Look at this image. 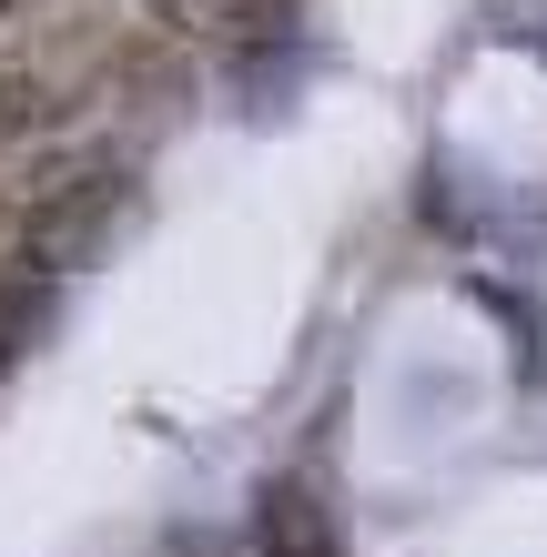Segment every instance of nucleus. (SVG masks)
Instances as JSON below:
<instances>
[{
  "instance_id": "4",
  "label": "nucleus",
  "mask_w": 547,
  "mask_h": 557,
  "mask_svg": "<svg viewBox=\"0 0 547 557\" xmlns=\"http://www.w3.org/2000/svg\"><path fill=\"white\" fill-rule=\"evenodd\" d=\"M41 324H51V274H30V264H0V375H11L21 355L41 345Z\"/></svg>"
},
{
  "instance_id": "2",
  "label": "nucleus",
  "mask_w": 547,
  "mask_h": 557,
  "mask_svg": "<svg viewBox=\"0 0 547 557\" xmlns=\"http://www.w3.org/2000/svg\"><path fill=\"white\" fill-rule=\"evenodd\" d=\"M82 82H91V41L41 51V61H0V143H21V133H41V122H61V112L82 102Z\"/></svg>"
},
{
  "instance_id": "5",
  "label": "nucleus",
  "mask_w": 547,
  "mask_h": 557,
  "mask_svg": "<svg viewBox=\"0 0 547 557\" xmlns=\"http://www.w3.org/2000/svg\"><path fill=\"white\" fill-rule=\"evenodd\" d=\"M274 0H152V21L163 30H244V21H264Z\"/></svg>"
},
{
  "instance_id": "3",
  "label": "nucleus",
  "mask_w": 547,
  "mask_h": 557,
  "mask_svg": "<svg viewBox=\"0 0 547 557\" xmlns=\"http://www.w3.org/2000/svg\"><path fill=\"white\" fill-rule=\"evenodd\" d=\"M253 557H345V528L314 476H274L253 497Z\"/></svg>"
},
{
  "instance_id": "1",
  "label": "nucleus",
  "mask_w": 547,
  "mask_h": 557,
  "mask_svg": "<svg viewBox=\"0 0 547 557\" xmlns=\"http://www.w3.org/2000/svg\"><path fill=\"white\" fill-rule=\"evenodd\" d=\"M122 213H133V162H112V152H91V162H61V173H41L21 193V213H11V264L30 274H82V264H102V244L122 234Z\"/></svg>"
}]
</instances>
